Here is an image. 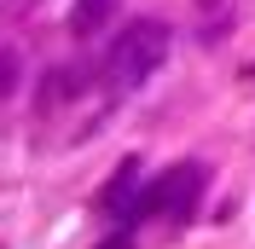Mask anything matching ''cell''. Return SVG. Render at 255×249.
<instances>
[{
    "instance_id": "6da1fadb",
    "label": "cell",
    "mask_w": 255,
    "mask_h": 249,
    "mask_svg": "<svg viewBox=\"0 0 255 249\" xmlns=\"http://www.w3.org/2000/svg\"><path fill=\"white\" fill-rule=\"evenodd\" d=\"M162 58H168V23L162 17H133L111 47H105L99 76H105L111 93H128V87L151 81V70H162Z\"/></svg>"
},
{
    "instance_id": "7a4b0ae2",
    "label": "cell",
    "mask_w": 255,
    "mask_h": 249,
    "mask_svg": "<svg viewBox=\"0 0 255 249\" xmlns=\"http://www.w3.org/2000/svg\"><path fill=\"white\" fill-rule=\"evenodd\" d=\"M203 186H209V168L203 162H174L168 174H157L151 186H145V197H139V209H133V220H151V215H162V220H191V209H197V197H203Z\"/></svg>"
},
{
    "instance_id": "3957f363",
    "label": "cell",
    "mask_w": 255,
    "mask_h": 249,
    "mask_svg": "<svg viewBox=\"0 0 255 249\" xmlns=\"http://www.w3.org/2000/svg\"><path fill=\"white\" fill-rule=\"evenodd\" d=\"M139 197H145V174H139V156H128L122 168L99 186L93 209H99V215H111V220H122V215H133V209H139Z\"/></svg>"
},
{
    "instance_id": "277c9868",
    "label": "cell",
    "mask_w": 255,
    "mask_h": 249,
    "mask_svg": "<svg viewBox=\"0 0 255 249\" xmlns=\"http://www.w3.org/2000/svg\"><path fill=\"white\" fill-rule=\"evenodd\" d=\"M111 12H116V0H76V6H70V29H76V35H93V29L111 23Z\"/></svg>"
},
{
    "instance_id": "5b68a950",
    "label": "cell",
    "mask_w": 255,
    "mask_h": 249,
    "mask_svg": "<svg viewBox=\"0 0 255 249\" xmlns=\"http://www.w3.org/2000/svg\"><path fill=\"white\" fill-rule=\"evenodd\" d=\"M17 87V47H6V58H0V93H12Z\"/></svg>"
},
{
    "instance_id": "8992f818",
    "label": "cell",
    "mask_w": 255,
    "mask_h": 249,
    "mask_svg": "<svg viewBox=\"0 0 255 249\" xmlns=\"http://www.w3.org/2000/svg\"><path fill=\"white\" fill-rule=\"evenodd\" d=\"M99 249H133V238H128V232H111V238H105Z\"/></svg>"
},
{
    "instance_id": "52a82bcc",
    "label": "cell",
    "mask_w": 255,
    "mask_h": 249,
    "mask_svg": "<svg viewBox=\"0 0 255 249\" xmlns=\"http://www.w3.org/2000/svg\"><path fill=\"white\" fill-rule=\"evenodd\" d=\"M197 6H203V12H215V6H221V0H197Z\"/></svg>"
}]
</instances>
